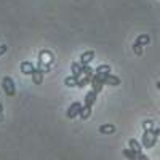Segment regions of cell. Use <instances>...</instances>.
<instances>
[{"instance_id":"obj_24","label":"cell","mask_w":160,"mask_h":160,"mask_svg":"<svg viewBox=\"0 0 160 160\" xmlns=\"http://www.w3.org/2000/svg\"><path fill=\"white\" fill-rule=\"evenodd\" d=\"M2 118H3V106L0 104V120H2Z\"/></svg>"},{"instance_id":"obj_10","label":"cell","mask_w":160,"mask_h":160,"mask_svg":"<svg viewBox=\"0 0 160 160\" xmlns=\"http://www.w3.org/2000/svg\"><path fill=\"white\" fill-rule=\"evenodd\" d=\"M71 69H72V74H74V77H80L83 74V71H82V62H72V66H71Z\"/></svg>"},{"instance_id":"obj_18","label":"cell","mask_w":160,"mask_h":160,"mask_svg":"<svg viewBox=\"0 0 160 160\" xmlns=\"http://www.w3.org/2000/svg\"><path fill=\"white\" fill-rule=\"evenodd\" d=\"M96 72H104V74H109V72H111V66H108V64H104V66H98Z\"/></svg>"},{"instance_id":"obj_20","label":"cell","mask_w":160,"mask_h":160,"mask_svg":"<svg viewBox=\"0 0 160 160\" xmlns=\"http://www.w3.org/2000/svg\"><path fill=\"white\" fill-rule=\"evenodd\" d=\"M102 85H104V83H93V90H95L96 93H99V91L102 90Z\"/></svg>"},{"instance_id":"obj_16","label":"cell","mask_w":160,"mask_h":160,"mask_svg":"<svg viewBox=\"0 0 160 160\" xmlns=\"http://www.w3.org/2000/svg\"><path fill=\"white\" fill-rule=\"evenodd\" d=\"M123 155L127 158H138V152H135L131 148L130 149H123Z\"/></svg>"},{"instance_id":"obj_8","label":"cell","mask_w":160,"mask_h":160,"mask_svg":"<svg viewBox=\"0 0 160 160\" xmlns=\"http://www.w3.org/2000/svg\"><path fill=\"white\" fill-rule=\"evenodd\" d=\"M120 83V78L117 77V75H112L111 72L108 74V75H106V80H104V85H118Z\"/></svg>"},{"instance_id":"obj_2","label":"cell","mask_w":160,"mask_h":160,"mask_svg":"<svg viewBox=\"0 0 160 160\" xmlns=\"http://www.w3.org/2000/svg\"><path fill=\"white\" fill-rule=\"evenodd\" d=\"M51 59H53V56H51V53L48 50L40 51V55H38V64L35 66V68L42 69L43 72H50V62H51Z\"/></svg>"},{"instance_id":"obj_9","label":"cell","mask_w":160,"mask_h":160,"mask_svg":"<svg viewBox=\"0 0 160 160\" xmlns=\"http://www.w3.org/2000/svg\"><path fill=\"white\" fill-rule=\"evenodd\" d=\"M99 133H102V135H112V133H115V127L111 123H104L99 127Z\"/></svg>"},{"instance_id":"obj_6","label":"cell","mask_w":160,"mask_h":160,"mask_svg":"<svg viewBox=\"0 0 160 160\" xmlns=\"http://www.w3.org/2000/svg\"><path fill=\"white\" fill-rule=\"evenodd\" d=\"M91 78H93V71L90 69L88 72H85V77H83L82 80H78V82H77V87H80V88H83L85 85L91 83Z\"/></svg>"},{"instance_id":"obj_15","label":"cell","mask_w":160,"mask_h":160,"mask_svg":"<svg viewBox=\"0 0 160 160\" xmlns=\"http://www.w3.org/2000/svg\"><path fill=\"white\" fill-rule=\"evenodd\" d=\"M128 142H130V148H131L133 151H135V152H138V154L141 152V144H139L136 139H130Z\"/></svg>"},{"instance_id":"obj_21","label":"cell","mask_w":160,"mask_h":160,"mask_svg":"<svg viewBox=\"0 0 160 160\" xmlns=\"http://www.w3.org/2000/svg\"><path fill=\"white\" fill-rule=\"evenodd\" d=\"M142 127H144V130H149V128H152V122L151 120H146V122L142 123Z\"/></svg>"},{"instance_id":"obj_11","label":"cell","mask_w":160,"mask_h":160,"mask_svg":"<svg viewBox=\"0 0 160 160\" xmlns=\"http://www.w3.org/2000/svg\"><path fill=\"white\" fill-rule=\"evenodd\" d=\"M96 96H98V93L93 90V91H90L88 95L85 96V106H93L95 104V99H96Z\"/></svg>"},{"instance_id":"obj_5","label":"cell","mask_w":160,"mask_h":160,"mask_svg":"<svg viewBox=\"0 0 160 160\" xmlns=\"http://www.w3.org/2000/svg\"><path fill=\"white\" fill-rule=\"evenodd\" d=\"M32 82H34L35 85H40V83L43 82V71H42V69L35 68V71L32 72Z\"/></svg>"},{"instance_id":"obj_7","label":"cell","mask_w":160,"mask_h":160,"mask_svg":"<svg viewBox=\"0 0 160 160\" xmlns=\"http://www.w3.org/2000/svg\"><path fill=\"white\" fill-rule=\"evenodd\" d=\"M35 71V66L32 64V62H29V61H24L22 64H21V72L22 74H28V75H32V72Z\"/></svg>"},{"instance_id":"obj_12","label":"cell","mask_w":160,"mask_h":160,"mask_svg":"<svg viewBox=\"0 0 160 160\" xmlns=\"http://www.w3.org/2000/svg\"><path fill=\"white\" fill-rule=\"evenodd\" d=\"M93 58H95V51H87L82 55V58H80V62L82 64H88Z\"/></svg>"},{"instance_id":"obj_17","label":"cell","mask_w":160,"mask_h":160,"mask_svg":"<svg viewBox=\"0 0 160 160\" xmlns=\"http://www.w3.org/2000/svg\"><path fill=\"white\" fill-rule=\"evenodd\" d=\"M77 82H78V78L77 77H66V80H64V83L68 85V87H75L77 85Z\"/></svg>"},{"instance_id":"obj_13","label":"cell","mask_w":160,"mask_h":160,"mask_svg":"<svg viewBox=\"0 0 160 160\" xmlns=\"http://www.w3.org/2000/svg\"><path fill=\"white\" fill-rule=\"evenodd\" d=\"M151 42V37L148 35V34H141V35H138V38H136V43H139L141 47L142 45H148Z\"/></svg>"},{"instance_id":"obj_22","label":"cell","mask_w":160,"mask_h":160,"mask_svg":"<svg viewBox=\"0 0 160 160\" xmlns=\"http://www.w3.org/2000/svg\"><path fill=\"white\" fill-rule=\"evenodd\" d=\"M5 51H7V45H0V56H2Z\"/></svg>"},{"instance_id":"obj_25","label":"cell","mask_w":160,"mask_h":160,"mask_svg":"<svg viewBox=\"0 0 160 160\" xmlns=\"http://www.w3.org/2000/svg\"><path fill=\"white\" fill-rule=\"evenodd\" d=\"M157 88H158V90H160V82H157Z\"/></svg>"},{"instance_id":"obj_14","label":"cell","mask_w":160,"mask_h":160,"mask_svg":"<svg viewBox=\"0 0 160 160\" xmlns=\"http://www.w3.org/2000/svg\"><path fill=\"white\" fill-rule=\"evenodd\" d=\"M80 118H83V120H87L90 115H91V106H83L82 108V111H80Z\"/></svg>"},{"instance_id":"obj_4","label":"cell","mask_w":160,"mask_h":160,"mask_svg":"<svg viewBox=\"0 0 160 160\" xmlns=\"http://www.w3.org/2000/svg\"><path fill=\"white\" fill-rule=\"evenodd\" d=\"M82 108H83V106L80 104V102H74V104H71V108L68 109V117H69V118L77 117V115L80 114V111H82Z\"/></svg>"},{"instance_id":"obj_19","label":"cell","mask_w":160,"mask_h":160,"mask_svg":"<svg viewBox=\"0 0 160 160\" xmlns=\"http://www.w3.org/2000/svg\"><path fill=\"white\" fill-rule=\"evenodd\" d=\"M133 51H135L138 56H141V55H142V48H141V45H139V43H136V42L133 43Z\"/></svg>"},{"instance_id":"obj_1","label":"cell","mask_w":160,"mask_h":160,"mask_svg":"<svg viewBox=\"0 0 160 160\" xmlns=\"http://www.w3.org/2000/svg\"><path fill=\"white\" fill-rule=\"evenodd\" d=\"M160 135V130L158 128H149V130H144L142 133V146L144 148H154V144L157 142V138Z\"/></svg>"},{"instance_id":"obj_3","label":"cell","mask_w":160,"mask_h":160,"mask_svg":"<svg viewBox=\"0 0 160 160\" xmlns=\"http://www.w3.org/2000/svg\"><path fill=\"white\" fill-rule=\"evenodd\" d=\"M2 87H3V91L7 93L8 96H15V93H16V87H15V82L11 80V77H3L2 80Z\"/></svg>"},{"instance_id":"obj_23","label":"cell","mask_w":160,"mask_h":160,"mask_svg":"<svg viewBox=\"0 0 160 160\" xmlns=\"http://www.w3.org/2000/svg\"><path fill=\"white\" fill-rule=\"evenodd\" d=\"M138 158H141V160H148V155H144L142 152H139V154H138Z\"/></svg>"}]
</instances>
